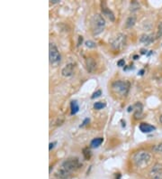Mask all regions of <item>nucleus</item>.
<instances>
[{"instance_id":"1","label":"nucleus","mask_w":162,"mask_h":179,"mask_svg":"<svg viewBox=\"0 0 162 179\" xmlns=\"http://www.w3.org/2000/svg\"><path fill=\"white\" fill-rule=\"evenodd\" d=\"M132 161L137 167L144 168L148 167L151 161V155L145 150H140L133 154Z\"/></svg>"},{"instance_id":"2","label":"nucleus","mask_w":162,"mask_h":179,"mask_svg":"<svg viewBox=\"0 0 162 179\" xmlns=\"http://www.w3.org/2000/svg\"><path fill=\"white\" fill-rule=\"evenodd\" d=\"M106 20L100 14H95L90 21V29L93 35H98L105 30Z\"/></svg>"},{"instance_id":"3","label":"nucleus","mask_w":162,"mask_h":179,"mask_svg":"<svg viewBox=\"0 0 162 179\" xmlns=\"http://www.w3.org/2000/svg\"><path fill=\"white\" fill-rule=\"evenodd\" d=\"M111 88L114 93L121 97H125L130 91V83L126 81L119 80V81H115L112 83Z\"/></svg>"},{"instance_id":"4","label":"nucleus","mask_w":162,"mask_h":179,"mask_svg":"<svg viewBox=\"0 0 162 179\" xmlns=\"http://www.w3.org/2000/svg\"><path fill=\"white\" fill-rule=\"evenodd\" d=\"M81 167H82V164L79 162L78 158H76V157L69 158L61 164V168L67 170L69 173H72L73 171L79 169Z\"/></svg>"},{"instance_id":"5","label":"nucleus","mask_w":162,"mask_h":179,"mask_svg":"<svg viewBox=\"0 0 162 179\" xmlns=\"http://www.w3.org/2000/svg\"><path fill=\"white\" fill-rule=\"evenodd\" d=\"M49 59L51 64L52 65H57L60 62V59H61V56H60L57 46L52 43H50L49 45Z\"/></svg>"},{"instance_id":"6","label":"nucleus","mask_w":162,"mask_h":179,"mask_svg":"<svg viewBox=\"0 0 162 179\" xmlns=\"http://www.w3.org/2000/svg\"><path fill=\"white\" fill-rule=\"evenodd\" d=\"M126 41L127 38L126 35L124 34H118L111 42V46L114 50H122L125 45H126Z\"/></svg>"},{"instance_id":"7","label":"nucleus","mask_w":162,"mask_h":179,"mask_svg":"<svg viewBox=\"0 0 162 179\" xmlns=\"http://www.w3.org/2000/svg\"><path fill=\"white\" fill-rule=\"evenodd\" d=\"M132 110H134V118L135 119H139L141 118V116H142V104L140 103V102H137L135 103L134 105L131 106L128 108V111L131 112Z\"/></svg>"},{"instance_id":"8","label":"nucleus","mask_w":162,"mask_h":179,"mask_svg":"<svg viewBox=\"0 0 162 179\" xmlns=\"http://www.w3.org/2000/svg\"><path fill=\"white\" fill-rule=\"evenodd\" d=\"M101 9H102V13H103L104 15H106L109 20H111L112 22L114 21V19H115L114 15L112 12V10H110V8L107 7L106 3L105 1H103L102 3H101Z\"/></svg>"},{"instance_id":"9","label":"nucleus","mask_w":162,"mask_h":179,"mask_svg":"<svg viewBox=\"0 0 162 179\" xmlns=\"http://www.w3.org/2000/svg\"><path fill=\"white\" fill-rule=\"evenodd\" d=\"M74 69H75V64H68L62 70H61V74L64 77H70L74 73Z\"/></svg>"},{"instance_id":"10","label":"nucleus","mask_w":162,"mask_h":179,"mask_svg":"<svg viewBox=\"0 0 162 179\" xmlns=\"http://www.w3.org/2000/svg\"><path fill=\"white\" fill-rule=\"evenodd\" d=\"M86 65H87V69L89 72H94L96 69V62L95 61L94 58H88L86 60Z\"/></svg>"},{"instance_id":"11","label":"nucleus","mask_w":162,"mask_h":179,"mask_svg":"<svg viewBox=\"0 0 162 179\" xmlns=\"http://www.w3.org/2000/svg\"><path fill=\"white\" fill-rule=\"evenodd\" d=\"M154 40H155V38L153 37L152 34H144L142 35H140V42L145 44L146 45H150L152 42H154Z\"/></svg>"},{"instance_id":"12","label":"nucleus","mask_w":162,"mask_h":179,"mask_svg":"<svg viewBox=\"0 0 162 179\" xmlns=\"http://www.w3.org/2000/svg\"><path fill=\"white\" fill-rule=\"evenodd\" d=\"M70 175H71V173H69L67 170H65V169L60 167L57 171V173L55 174V176L57 178H59V179H66V178H69L70 176Z\"/></svg>"},{"instance_id":"13","label":"nucleus","mask_w":162,"mask_h":179,"mask_svg":"<svg viewBox=\"0 0 162 179\" xmlns=\"http://www.w3.org/2000/svg\"><path fill=\"white\" fill-rule=\"evenodd\" d=\"M139 128H140V131L143 132V133H150V132H152L153 130L156 129V128L154 126L150 125L148 123H141V124H140Z\"/></svg>"},{"instance_id":"14","label":"nucleus","mask_w":162,"mask_h":179,"mask_svg":"<svg viewBox=\"0 0 162 179\" xmlns=\"http://www.w3.org/2000/svg\"><path fill=\"white\" fill-rule=\"evenodd\" d=\"M162 173V165H160V164H156L152 168H151V170H150V175L152 176V177H154V176H156V175H159V174H161Z\"/></svg>"},{"instance_id":"15","label":"nucleus","mask_w":162,"mask_h":179,"mask_svg":"<svg viewBox=\"0 0 162 179\" xmlns=\"http://www.w3.org/2000/svg\"><path fill=\"white\" fill-rule=\"evenodd\" d=\"M136 23V16L134 15H131L127 18L126 22H125V27L126 28H132Z\"/></svg>"},{"instance_id":"16","label":"nucleus","mask_w":162,"mask_h":179,"mask_svg":"<svg viewBox=\"0 0 162 179\" xmlns=\"http://www.w3.org/2000/svg\"><path fill=\"white\" fill-rule=\"evenodd\" d=\"M103 141H104V138L103 137H96V138H94L93 140L91 141V143H90V146H91V148H98L101 144L103 143Z\"/></svg>"},{"instance_id":"17","label":"nucleus","mask_w":162,"mask_h":179,"mask_svg":"<svg viewBox=\"0 0 162 179\" xmlns=\"http://www.w3.org/2000/svg\"><path fill=\"white\" fill-rule=\"evenodd\" d=\"M70 110H71V115H75L77 113L79 107H78V103L77 101H72L70 103Z\"/></svg>"},{"instance_id":"18","label":"nucleus","mask_w":162,"mask_h":179,"mask_svg":"<svg viewBox=\"0 0 162 179\" xmlns=\"http://www.w3.org/2000/svg\"><path fill=\"white\" fill-rule=\"evenodd\" d=\"M161 36H162V22H159L158 25V27H157V32H156L155 38L158 39Z\"/></svg>"},{"instance_id":"19","label":"nucleus","mask_w":162,"mask_h":179,"mask_svg":"<svg viewBox=\"0 0 162 179\" xmlns=\"http://www.w3.org/2000/svg\"><path fill=\"white\" fill-rule=\"evenodd\" d=\"M140 4L138 3V2H136V1H133V2H132L131 3V7H130V10L132 11V12H134V11H137V10H139L140 9Z\"/></svg>"},{"instance_id":"20","label":"nucleus","mask_w":162,"mask_h":179,"mask_svg":"<svg viewBox=\"0 0 162 179\" xmlns=\"http://www.w3.org/2000/svg\"><path fill=\"white\" fill-rule=\"evenodd\" d=\"M105 107H106V103H103V102H95V103L94 104V109H95V110H102V109H104Z\"/></svg>"},{"instance_id":"21","label":"nucleus","mask_w":162,"mask_h":179,"mask_svg":"<svg viewBox=\"0 0 162 179\" xmlns=\"http://www.w3.org/2000/svg\"><path fill=\"white\" fill-rule=\"evenodd\" d=\"M152 150L156 153H162V143H159L158 145H155L152 148Z\"/></svg>"},{"instance_id":"22","label":"nucleus","mask_w":162,"mask_h":179,"mask_svg":"<svg viewBox=\"0 0 162 179\" xmlns=\"http://www.w3.org/2000/svg\"><path fill=\"white\" fill-rule=\"evenodd\" d=\"M83 155H84V157L86 158V159H89L90 158V156H91V152H90V150H89V148H84L83 149Z\"/></svg>"},{"instance_id":"23","label":"nucleus","mask_w":162,"mask_h":179,"mask_svg":"<svg viewBox=\"0 0 162 179\" xmlns=\"http://www.w3.org/2000/svg\"><path fill=\"white\" fill-rule=\"evenodd\" d=\"M86 46L88 47V48H95V43H94L93 41H90V40H88V41H87L85 43Z\"/></svg>"},{"instance_id":"24","label":"nucleus","mask_w":162,"mask_h":179,"mask_svg":"<svg viewBox=\"0 0 162 179\" xmlns=\"http://www.w3.org/2000/svg\"><path fill=\"white\" fill-rule=\"evenodd\" d=\"M101 95H102V91H101V90H98V91H96L95 92H94V93H93V95L91 96V99H95V98L100 97Z\"/></svg>"},{"instance_id":"25","label":"nucleus","mask_w":162,"mask_h":179,"mask_svg":"<svg viewBox=\"0 0 162 179\" xmlns=\"http://www.w3.org/2000/svg\"><path fill=\"white\" fill-rule=\"evenodd\" d=\"M124 64H125V61H124V59H121V60H119V61L117 62V65H118V66H120V67H123V66H124Z\"/></svg>"},{"instance_id":"26","label":"nucleus","mask_w":162,"mask_h":179,"mask_svg":"<svg viewBox=\"0 0 162 179\" xmlns=\"http://www.w3.org/2000/svg\"><path fill=\"white\" fill-rule=\"evenodd\" d=\"M152 179H162V173L158 175H156V176H154V177H152Z\"/></svg>"},{"instance_id":"27","label":"nucleus","mask_w":162,"mask_h":179,"mask_svg":"<svg viewBox=\"0 0 162 179\" xmlns=\"http://www.w3.org/2000/svg\"><path fill=\"white\" fill-rule=\"evenodd\" d=\"M89 122V118H86L85 121H84V122H83V124L81 125L80 127H83V126H85V125H87V123H88Z\"/></svg>"},{"instance_id":"28","label":"nucleus","mask_w":162,"mask_h":179,"mask_svg":"<svg viewBox=\"0 0 162 179\" xmlns=\"http://www.w3.org/2000/svg\"><path fill=\"white\" fill-rule=\"evenodd\" d=\"M55 145H56V142H53V143H50V147H49V149H50V150H51V148H53Z\"/></svg>"},{"instance_id":"29","label":"nucleus","mask_w":162,"mask_h":179,"mask_svg":"<svg viewBox=\"0 0 162 179\" xmlns=\"http://www.w3.org/2000/svg\"><path fill=\"white\" fill-rule=\"evenodd\" d=\"M82 41H83V37H82V36H79V37H78V43H77V45H80V42L82 43Z\"/></svg>"},{"instance_id":"30","label":"nucleus","mask_w":162,"mask_h":179,"mask_svg":"<svg viewBox=\"0 0 162 179\" xmlns=\"http://www.w3.org/2000/svg\"><path fill=\"white\" fill-rule=\"evenodd\" d=\"M59 2V0H51V3H58Z\"/></svg>"},{"instance_id":"31","label":"nucleus","mask_w":162,"mask_h":179,"mask_svg":"<svg viewBox=\"0 0 162 179\" xmlns=\"http://www.w3.org/2000/svg\"><path fill=\"white\" fill-rule=\"evenodd\" d=\"M159 121H160V123L162 124V115H160V117H159Z\"/></svg>"},{"instance_id":"32","label":"nucleus","mask_w":162,"mask_h":179,"mask_svg":"<svg viewBox=\"0 0 162 179\" xmlns=\"http://www.w3.org/2000/svg\"><path fill=\"white\" fill-rule=\"evenodd\" d=\"M133 58H134V60H137V59L139 58V56H138V55H134V57H133Z\"/></svg>"},{"instance_id":"33","label":"nucleus","mask_w":162,"mask_h":179,"mask_svg":"<svg viewBox=\"0 0 162 179\" xmlns=\"http://www.w3.org/2000/svg\"><path fill=\"white\" fill-rule=\"evenodd\" d=\"M143 72H144L143 70H141V71L140 72V75H141V74H143Z\"/></svg>"}]
</instances>
